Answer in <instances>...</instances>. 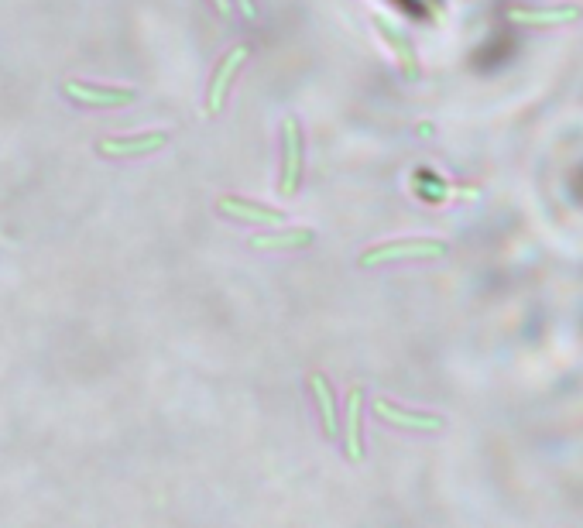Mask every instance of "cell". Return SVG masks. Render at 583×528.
Masks as SVG:
<instances>
[{"label":"cell","mask_w":583,"mask_h":528,"mask_svg":"<svg viewBox=\"0 0 583 528\" xmlns=\"http://www.w3.org/2000/svg\"><path fill=\"white\" fill-rule=\"evenodd\" d=\"M439 254H446V244L443 240H433V237L391 240V244L371 247L367 254H361V264L364 268H371V264H381V261H391V258H439Z\"/></svg>","instance_id":"1"},{"label":"cell","mask_w":583,"mask_h":528,"mask_svg":"<svg viewBox=\"0 0 583 528\" xmlns=\"http://www.w3.org/2000/svg\"><path fill=\"white\" fill-rule=\"evenodd\" d=\"M62 93L76 103H86V107H124V103L134 100V90H110V86H86L79 79H69L62 83Z\"/></svg>","instance_id":"2"},{"label":"cell","mask_w":583,"mask_h":528,"mask_svg":"<svg viewBox=\"0 0 583 528\" xmlns=\"http://www.w3.org/2000/svg\"><path fill=\"white\" fill-rule=\"evenodd\" d=\"M299 175H302V134H299V120H285V162H282V179H278V189L285 196H292L299 189Z\"/></svg>","instance_id":"3"},{"label":"cell","mask_w":583,"mask_h":528,"mask_svg":"<svg viewBox=\"0 0 583 528\" xmlns=\"http://www.w3.org/2000/svg\"><path fill=\"white\" fill-rule=\"evenodd\" d=\"M162 144H169V134L155 131V134H138V138H103L97 141V151L107 158H124V155H148V151H158Z\"/></svg>","instance_id":"4"},{"label":"cell","mask_w":583,"mask_h":528,"mask_svg":"<svg viewBox=\"0 0 583 528\" xmlns=\"http://www.w3.org/2000/svg\"><path fill=\"white\" fill-rule=\"evenodd\" d=\"M244 62H247V48H244V45H237L234 52H227V59H223V66L217 69V76H213V83H210V100H206V107H210V114H220L223 96H227L230 79L237 76V69H241Z\"/></svg>","instance_id":"5"},{"label":"cell","mask_w":583,"mask_h":528,"mask_svg":"<svg viewBox=\"0 0 583 528\" xmlns=\"http://www.w3.org/2000/svg\"><path fill=\"white\" fill-rule=\"evenodd\" d=\"M220 213L237 216V220L265 223V227H282V223H285V213L268 210V206H258V203H244V199H234V196L220 199Z\"/></svg>","instance_id":"6"},{"label":"cell","mask_w":583,"mask_h":528,"mask_svg":"<svg viewBox=\"0 0 583 528\" xmlns=\"http://www.w3.org/2000/svg\"><path fill=\"white\" fill-rule=\"evenodd\" d=\"M580 14V7H515L511 21L518 24H566Z\"/></svg>","instance_id":"7"},{"label":"cell","mask_w":583,"mask_h":528,"mask_svg":"<svg viewBox=\"0 0 583 528\" xmlns=\"http://www.w3.org/2000/svg\"><path fill=\"white\" fill-rule=\"evenodd\" d=\"M374 28L381 31V38L391 45V52L398 55V62H402V69H405V76H415L419 72V62H415V52H412V45L405 42V35L395 28V24H388V18H374Z\"/></svg>","instance_id":"8"},{"label":"cell","mask_w":583,"mask_h":528,"mask_svg":"<svg viewBox=\"0 0 583 528\" xmlns=\"http://www.w3.org/2000/svg\"><path fill=\"white\" fill-rule=\"evenodd\" d=\"M374 412L381 415V419H388V422H395V426H409V429H439L443 426V419H436V415H419V412H402V408H395L391 402H378L374 405Z\"/></svg>","instance_id":"9"},{"label":"cell","mask_w":583,"mask_h":528,"mask_svg":"<svg viewBox=\"0 0 583 528\" xmlns=\"http://www.w3.org/2000/svg\"><path fill=\"white\" fill-rule=\"evenodd\" d=\"M313 391H316L319 415H323L326 436H337V432H340V419H337V412H333V391H330V384H326L323 374H316V378H313Z\"/></svg>","instance_id":"10"},{"label":"cell","mask_w":583,"mask_h":528,"mask_svg":"<svg viewBox=\"0 0 583 528\" xmlns=\"http://www.w3.org/2000/svg\"><path fill=\"white\" fill-rule=\"evenodd\" d=\"M309 240H313V230L299 227V230H278V234H258L251 240L254 247H306Z\"/></svg>","instance_id":"11"},{"label":"cell","mask_w":583,"mask_h":528,"mask_svg":"<svg viewBox=\"0 0 583 528\" xmlns=\"http://www.w3.org/2000/svg\"><path fill=\"white\" fill-rule=\"evenodd\" d=\"M347 456L361 460V391H354L347 402Z\"/></svg>","instance_id":"12"},{"label":"cell","mask_w":583,"mask_h":528,"mask_svg":"<svg viewBox=\"0 0 583 528\" xmlns=\"http://www.w3.org/2000/svg\"><path fill=\"white\" fill-rule=\"evenodd\" d=\"M237 7H241L244 18H258V7H254V0H237Z\"/></svg>","instance_id":"13"},{"label":"cell","mask_w":583,"mask_h":528,"mask_svg":"<svg viewBox=\"0 0 583 528\" xmlns=\"http://www.w3.org/2000/svg\"><path fill=\"white\" fill-rule=\"evenodd\" d=\"M213 4H217V11H220V14H227V11H230V4H227V0H213Z\"/></svg>","instance_id":"14"}]
</instances>
